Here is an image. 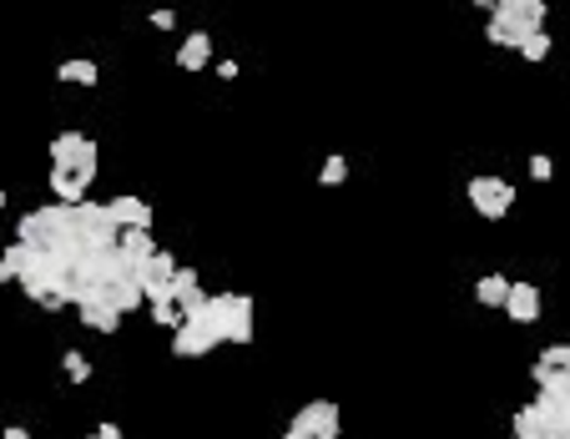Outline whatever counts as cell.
<instances>
[{
    "mask_svg": "<svg viewBox=\"0 0 570 439\" xmlns=\"http://www.w3.org/2000/svg\"><path fill=\"white\" fill-rule=\"evenodd\" d=\"M21 243H30L36 253H61V258H81V228H76L72 203L36 207L21 218Z\"/></svg>",
    "mask_w": 570,
    "mask_h": 439,
    "instance_id": "6da1fadb",
    "label": "cell"
},
{
    "mask_svg": "<svg viewBox=\"0 0 570 439\" xmlns=\"http://www.w3.org/2000/svg\"><path fill=\"white\" fill-rule=\"evenodd\" d=\"M545 11H550L545 0H500L495 11H490V21H484V36H490V46L520 51L526 36L545 30Z\"/></svg>",
    "mask_w": 570,
    "mask_h": 439,
    "instance_id": "7a4b0ae2",
    "label": "cell"
},
{
    "mask_svg": "<svg viewBox=\"0 0 570 439\" xmlns=\"http://www.w3.org/2000/svg\"><path fill=\"white\" fill-rule=\"evenodd\" d=\"M207 313L218 319L222 344H252V298L248 293H212Z\"/></svg>",
    "mask_w": 570,
    "mask_h": 439,
    "instance_id": "3957f363",
    "label": "cell"
},
{
    "mask_svg": "<svg viewBox=\"0 0 570 439\" xmlns=\"http://www.w3.org/2000/svg\"><path fill=\"white\" fill-rule=\"evenodd\" d=\"M218 344H222V328H218V319H212L207 308L172 328V353L177 359H203V353H212Z\"/></svg>",
    "mask_w": 570,
    "mask_h": 439,
    "instance_id": "277c9868",
    "label": "cell"
},
{
    "mask_svg": "<svg viewBox=\"0 0 570 439\" xmlns=\"http://www.w3.org/2000/svg\"><path fill=\"white\" fill-rule=\"evenodd\" d=\"M465 197H469V207H475L484 222H500L515 207V188L505 182V177H469Z\"/></svg>",
    "mask_w": 570,
    "mask_h": 439,
    "instance_id": "5b68a950",
    "label": "cell"
},
{
    "mask_svg": "<svg viewBox=\"0 0 570 439\" xmlns=\"http://www.w3.org/2000/svg\"><path fill=\"white\" fill-rule=\"evenodd\" d=\"M288 429H298V435H308V439H334L338 435V404L334 399H313V404H303V410L293 414Z\"/></svg>",
    "mask_w": 570,
    "mask_h": 439,
    "instance_id": "8992f818",
    "label": "cell"
},
{
    "mask_svg": "<svg viewBox=\"0 0 570 439\" xmlns=\"http://www.w3.org/2000/svg\"><path fill=\"white\" fill-rule=\"evenodd\" d=\"M51 167H96V142L87 132H61L51 142Z\"/></svg>",
    "mask_w": 570,
    "mask_h": 439,
    "instance_id": "52a82bcc",
    "label": "cell"
},
{
    "mask_svg": "<svg viewBox=\"0 0 570 439\" xmlns=\"http://www.w3.org/2000/svg\"><path fill=\"white\" fill-rule=\"evenodd\" d=\"M91 182H96V167H51V192L56 203H87Z\"/></svg>",
    "mask_w": 570,
    "mask_h": 439,
    "instance_id": "ba28073f",
    "label": "cell"
},
{
    "mask_svg": "<svg viewBox=\"0 0 570 439\" xmlns=\"http://www.w3.org/2000/svg\"><path fill=\"white\" fill-rule=\"evenodd\" d=\"M177 268H182V263H177V258H172V253H167V248H161L157 258H146V263L137 268V283H142V288H146V298H157V293H167V288H172Z\"/></svg>",
    "mask_w": 570,
    "mask_h": 439,
    "instance_id": "9c48e42d",
    "label": "cell"
},
{
    "mask_svg": "<svg viewBox=\"0 0 570 439\" xmlns=\"http://www.w3.org/2000/svg\"><path fill=\"white\" fill-rule=\"evenodd\" d=\"M76 313H81V323L96 328V334H117V323H121V308H112L102 293H81V298H76Z\"/></svg>",
    "mask_w": 570,
    "mask_h": 439,
    "instance_id": "30bf717a",
    "label": "cell"
},
{
    "mask_svg": "<svg viewBox=\"0 0 570 439\" xmlns=\"http://www.w3.org/2000/svg\"><path fill=\"white\" fill-rule=\"evenodd\" d=\"M535 404H541V410L570 435V379H541V389H535Z\"/></svg>",
    "mask_w": 570,
    "mask_h": 439,
    "instance_id": "8fae6325",
    "label": "cell"
},
{
    "mask_svg": "<svg viewBox=\"0 0 570 439\" xmlns=\"http://www.w3.org/2000/svg\"><path fill=\"white\" fill-rule=\"evenodd\" d=\"M172 298H177V308H182V313H203L207 308V293H203V279H197V273H192V268H177V279H172Z\"/></svg>",
    "mask_w": 570,
    "mask_h": 439,
    "instance_id": "7c38bea8",
    "label": "cell"
},
{
    "mask_svg": "<svg viewBox=\"0 0 570 439\" xmlns=\"http://www.w3.org/2000/svg\"><path fill=\"white\" fill-rule=\"evenodd\" d=\"M112 308H121V313H132V308H146V288L137 283V273H127V279L117 283H106V288H96Z\"/></svg>",
    "mask_w": 570,
    "mask_h": 439,
    "instance_id": "4fadbf2b",
    "label": "cell"
},
{
    "mask_svg": "<svg viewBox=\"0 0 570 439\" xmlns=\"http://www.w3.org/2000/svg\"><path fill=\"white\" fill-rule=\"evenodd\" d=\"M505 313H510L515 323H535L541 319V288H535V283H515Z\"/></svg>",
    "mask_w": 570,
    "mask_h": 439,
    "instance_id": "5bb4252c",
    "label": "cell"
},
{
    "mask_svg": "<svg viewBox=\"0 0 570 439\" xmlns=\"http://www.w3.org/2000/svg\"><path fill=\"white\" fill-rule=\"evenodd\" d=\"M530 379H570V344H550V349L535 359V369H530Z\"/></svg>",
    "mask_w": 570,
    "mask_h": 439,
    "instance_id": "9a60e30c",
    "label": "cell"
},
{
    "mask_svg": "<svg viewBox=\"0 0 570 439\" xmlns=\"http://www.w3.org/2000/svg\"><path fill=\"white\" fill-rule=\"evenodd\" d=\"M121 253H127V258H132L137 268L146 263V258H157V243H152V228H121V243H117Z\"/></svg>",
    "mask_w": 570,
    "mask_h": 439,
    "instance_id": "2e32d148",
    "label": "cell"
},
{
    "mask_svg": "<svg viewBox=\"0 0 570 439\" xmlns=\"http://www.w3.org/2000/svg\"><path fill=\"white\" fill-rule=\"evenodd\" d=\"M106 207L121 228H152V203H142V197H112Z\"/></svg>",
    "mask_w": 570,
    "mask_h": 439,
    "instance_id": "e0dca14e",
    "label": "cell"
},
{
    "mask_svg": "<svg viewBox=\"0 0 570 439\" xmlns=\"http://www.w3.org/2000/svg\"><path fill=\"white\" fill-rule=\"evenodd\" d=\"M30 258H36V248H30V243H21V237H15L11 248L0 253V283H21V273H26V268H30Z\"/></svg>",
    "mask_w": 570,
    "mask_h": 439,
    "instance_id": "ac0fdd59",
    "label": "cell"
},
{
    "mask_svg": "<svg viewBox=\"0 0 570 439\" xmlns=\"http://www.w3.org/2000/svg\"><path fill=\"white\" fill-rule=\"evenodd\" d=\"M207 61H212V41H207V30H197V36H187V41H182V51H177V66H182V72H203Z\"/></svg>",
    "mask_w": 570,
    "mask_h": 439,
    "instance_id": "d6986e66",
    "label": "cell"
},
{
    "mask_svg": "<svg viewBox=\"0 0 570 439\" xmlns=\"http://www.w3.org/2000/svg\"><path fill=\"white\" fill-rule=\"evenodd\" d=\"M510 288H515L510 279H500V273H484V279L475 283V298H480L484 308H505V304H510Z\"/></svg>",
    "mask_w": 570,
    "mask_h": 439,
    "instance_id": "ffe728a7",
    "label": "cell"
},
{
    "mask_svg": "<svg viewBox=\"0 0 570 439\" xmlns=\"http://www.w3.org/2000/svg\"><path fill=\"white\" fill-rule=\"evenodd\" d=\"M56 76L66 81V87H96L102 81V72H96V61H61Z\"/></svg>",
    "mask_w": 570,
    "mask_h": 439,
    "instance_id": "44dd1931",
    "label": "cell"
},
{
    "mask_svg": "<svg viewBox=\"0 0 570 439\" xmlns=\"http://www.w3.org/2000/svg\"><path fill=\"white\" fill-rule=\"evenodd\" d=\"M319 182H323V188H344V182H349V157H328V162H323Z\"/></svg>",
    "mask_w": 570,
    "mask_h": 439,
    "instance_id": "7402d4cb",
    "label": "cell"
},
{
    "mask_svg": "<svg viewBox=\"0 0 570 439\" xmlns=\"http://www.w3.org/2000/svg\"><path fill=\"white\" fill-rule=\"evenodd\" d=\"M520 56H526V61H545V56H550V36H545V30L526 36V46H520Z\"/></svg>",
    "mask_w": 570,
    "mask_h": 439,
    "instance_id": "603a6c76",
    "label": "cell"
},
{
    "mask_svg": "<svg viewBox=\"0 0 570 439\" xmlns=\"http://www.w3.org/2000/svg\"><path fill=\"white\" fill-rule=\"evenodd\" d=\"M61 364H66V374H72V379L76 384H81V379H91V364H87V359H81V353H66V359H61Z\"/></svg>",
    "mask_w": 570,
    "mask_h": 439,
    "instance_id": "cb8c5ba5",
    "label": "cell"
},
{
    "mask_svg": "<svg viewBox=\"0 0 570 439\" xmlns=\"http://www.w3.org/2000/svg\"><path fill=\"white\" fill-rule=\"evenodd\" d=\"M550 172H556V162H550V157H530V177H541V182H545Z\"/></svg>",
    "mask_w": 570,
    "mask_h": 439,
    "instance_id": "d4e9b609",
    "label": "cell"
},
{
    "mask_svg": "<svg viewBox=\"0 0 570 439\" xmlns=\"http://www.w3.org/2000/svg\"><path fill=\"white\" fill-rule=\"evenodd\" d=\"M152 26H157V30H172L177 15H172V11H152Z\"/></svg>",
    "mask_w": 570,
    "mask_h": 439,
    "instance_id": "484cf974",
    "label": "cell"
},
{
    "mask_svg": "<svg viewBox=\"0 0 570 439\" xmlns=\"http://www.w3.org/2000/svg\"><path fill=\"white\" fill-rule=\"evenodd\" d=\"M96 439H127V435H121L117 425H102V429H96Z\"/></svg>",
    "mask_w": 570,
    "mask_h": 439,
    "instance_id": "4316f807",
    "label": "cell"
},
{
    "mask_svg": "<svg viewBox=\"0 0 570 439\" xmlns=\"http://www.w3.org/2000/svg\"><path fill=\"white\" fill-rule=\"evenodd\" d=\"M515 439H566L560 429H541V435H515Z\"/></svg>",
    "mask_w": 570,
    "mask_h": 439,
    "instance_id": "83f0119b",
    "label": "cell"
},
{
    "mask_svg": "<svg viewBox=\"0 0 570 439\" xmlns=\"http://www.w3.org/2000/svg\"><path fill=\"white\" fill-rule=\"evenodd\" d=\"M0 439H30V435H26V429H21V425H11V429H5V435H0Z\"/></svg>",
    "mask_w": 570,
    "mask_h": 439,
    "instance_id": "f1b7e54d",
    "label": "cell"
},
{
    "mask_svg": "<svg viewBox=\"0 0 570 439\" xmlns=\"http://www.w3.org/2000/svg\"><path fill=\"white\" fill-rule=\"evenodd\" d=\"M475 5H480V11H495V5H500V0H475Z\"/></svg>",
    "mask_w": 570,
    "mask_h": 439,
    "instance_id": "f546056e",
    "label": "cell"
},
{
    "mask_svg": "<svg viewBox=\"0 0 570 439\" xmlns=\"http://www.w3.org/2000/svg\"><path fill=\"white\" fill-rule=\"evenodd\" d=\"M0 212H5V188H0Z\"/></svg>",
    "mask_w": 570,
    "mask_h": 439,
    "instance_id": "4dcf8cb0",
    "label": "cell"
},
{
    "mask_svg": "<svg viewBox=\"0 0 570 439\" xmlns=\"http://www.w3.org/2000/svg\"><path fill=\"white\" fill-rule=\"evenodd\" d=\"M91 439H96V435H91Z\"/></svg>",
    "mask_w": 570,
    "mask_h": 439,
    "instance_id": "1f68e13d",
    "label": "cell"
},
{
    "mask_svg": "<svg viewBox=\"0 0 570 439\" xmlns=\"http://www.w3.org/2000/svg\"><path fill=\"white\" fill-rule=\"evenodd\" d=\"M334 439H338V435H334Z\"/></svg>",
    "mask_w": 570,
    "mask_h": 439,
    "instance_id": "d6a6232c",
    "label": "cell"
}]
</instances>
